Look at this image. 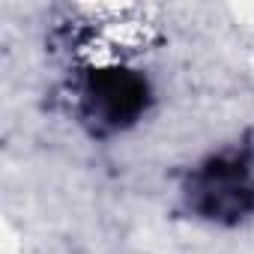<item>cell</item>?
I'll use <instances>...</instances> for the list:
<instances>
[{
	"label": "cell",
	"instance_id": "6da1fadb",
	"mask_svg": "<svg viewBox=\"0 0 254 254\" xmlns=\"http://www.w3.org/2000/svg\"><path fill=\"white\" fill-rule=\"evenodd\" d=\"M197 209L209 218L236 221L254 206V189L248 183V168L239 159L218 156L203 165L194 189Z\"/></svg>",
	"mask_w": 254,
	"mask_h": 254
},
{
	"label": "cell",
	"instance_id": "7a4b0ae2",
	"mask_svg": "<svg viewBox=\"0 0 254 254\" xmlns=\"http://www.w3.org/2000/svg\"><path fill=\"white\" fill-rule=\"evenodd\" d=\"M147 81L129 69H99L87 81L90 111L111 129L135 123L147 108Z\"/></svg>",
	"mask_w": 254,
	"mask_h": 254
}]
</instances>
